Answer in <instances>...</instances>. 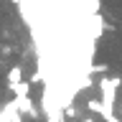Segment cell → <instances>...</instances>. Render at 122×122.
Segmentation results:
<instances>
[{
    "mask_svg": "<svg viewBox=\"0 0 122 122\" xmlns=\"http://www.w3.org/2000/svg\"><path fill=\"white\" fill-rule=\"evenodd\" d=\"M10 89H13L15 94H18V97H28V92H30V84L25 81V79H23L20 84H15V86H10Z\"/></svg>",
    "mask_w": 122,
    "mask_h": 122,
    "instance_id": "cell-2",
    "label": "cell"
},
{
    "mask_svg": "<svg viewBox=\"0 0 122 122\" xmlns=\"http://www.w3.org/2000/svg\"><path fill=\"white\" fill-rule=\"evenodd\" d=\"M20 81H23V69L20 66H13L10 71H8V84L15 86V84H20Z\"/></svg>",
    "mask_w": 122,
    "mask_h": 122,
    "instance_id": "cell-1",
    "label": "cell"
},
{
    "mask_svg": "<svg viewBox=\"0 0 122 122\" xmlns=\"http://www.w3.org/2000/svg\"><path fill=\"white\" fill-rule=\"evenodd\" d=\"M79 122H94V117H81Z\"/></svg>",
    "mask_w": 122,
    "mask_h": 122,
    "instance_id": "cell-3",
    "label": "cell"
}]
</instances>
